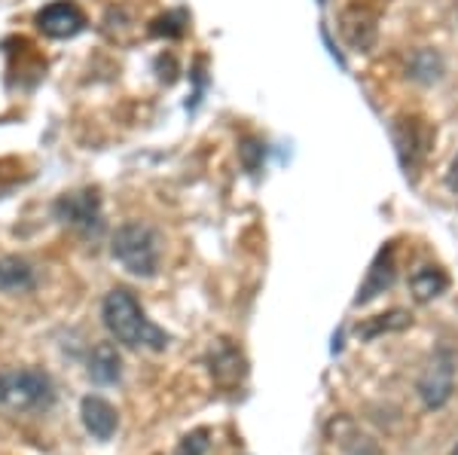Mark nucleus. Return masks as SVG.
<instances>
[{
  "label": "nucleus",
  "instance_id": "obj_1",
  "mask_svg": "<svg viewBox=\"0 0 458 455\" xmlns=\"http://www.w3.org/2000/svg\"><path fill=\"white\" fill-rule=\"evenodd\" d=\"M101 321L107 333L125 349H147V351H165L172 336L162 327L153 324L144 315L135 293L125 288H114L101 303Z\"/></svg>",
  "mask_w": 458,
  "mask_h": 455
},
{
  "label": "nucleus",
  "instance_id": "obj_2",
  "mask_svg": "<svg viewBox=\"0 0 458 455\" xmlns=\"http://www.w3.org/2000/svg\"><path fill=\"white\" fill-rule=\"evenodd\" d=\"M110 254L129 275L153 278L159 273L162 260V241L159 232L144 220H129L110 239Z\"/></svg>",
  "mask_w": 458,
  "mask_h": 455
},
{
  "label": "nucleus",
  "instance_id": "obj_3",
  "mask_svg": "<svg viewBox=\"0 0 458 455\" xmlns=\"http://www.w3.org/2000/svg\"><path fill=\"white\" fill-rule=\"evenodd\" d=\"M0 403L19 413H37V409H49L55 403V385L49 373L37 370V367H19L0 376Z\"/></svg>",
  "mask_w": 458,
  "mask_h": 455
},
{
  "label": "nucleus",
  "instance_id": "obj_4",
  "mask_svg": "<svg viewBox=\"0 0 458 455\" xmlns=\"http://www.w3.org/2000/svg\"><path fill=\"white\" fill-rule=\"evenodd\" d=\"M416 392L425 409H443L453 400V392H455V351L453 349L440 346L428 358Z\"/></svg>",
  "mask_w": 458,
  "mask_h": 455
},
{
  "label": "nucleus",
  "instance_id": "obj_5",
  "mask_svg": "<svg viewBox=\"0 0 458 455\" xmlns=\"http://www.w3.org/2000/svg\"><path fill=\"white\" fill-rule=\"evenodd\" d=\"M53 215L58 223L71 226L80 232H98L101 230V199L95 190H77V193H64L62 199L53 205Z\"/></svg>",
  "mask_w": 458,
  "mask_h": 455
},
{
  "label": "nucleus",
  "instance_id": "obj_6",
  "mask_svg": "<svg viewBox=\"0 0 458 455\" xmlns=\"http://www.w3.org/2000/svg\"><path fill=\"white\" fill-rule=\"evenodd\" d=\"M208 373L220 388H239L248 376V358L233 340H214L208 349Z\"/></svg>",
  "mask_w": 458,
  "mask_h": 455
},
{
  "label": "nucleus",
  "instance_id": "obj_7",
  "mask_svg": "<svg viewBox=\"0 0 458 455\" xmlns=\"http://www.w3.org/2000/svg\"><path fill=\"white\" fill-rule=\"evenodd\" d=\"M37 28L53 40H68L86 28V16L73 0H55L37 13Z\"/></svg>",
  "mask_w": 458,
  "mask_h": 455
},
{
  "label": "nucleus",
  "instance_id": "obj_8",
  "mask_svg": "<svg viewBox=\"0 0 458 455\" xmlns=\"http://www.w3.org/2000/svg\"><path fill=\"white\" fill-rule=\"evenodd\" d=\"M339 31H343L345 43L358 53H370L379 37V25H376V13L364 4H352L349 10L339 16Z\"/></svg>",
  "mask_w": 458,
  "mask_h": 455
},
{
  "label": "nucleus",
  "instance_id": "obj_9",
  "mask_svg": "<svg viewBox=\"0 0 458 455\" xmlns=\"http://www.w3.org/2000/svg\"><path fill=\"white\" fill-rule=\"evenodd\" d=\"M397 278V260H394V245L379 248V254L373 257L370 269H367V278L360 282L358 297H354V306H367L373 303L379 293H386Z\"/></svg>",
  "mask_w": 458,
  "mask_h": 455
},
{
  "label": "nucleus",
  "instance_id": "obj_10",
  "mask_svg": "<svg viewBox=\"0 0 458 455\" xmlns=\"http://www.w3.org/2000/svg\"><path fill=\"white\" fill-rule=\"evenodd\" d=\"M80 419H83L86 431L95 440H110L116 434V428H120V413L105 398H98V394L83 398V403H80Z\"/></svg>",
  "mask_w": 458,
  "mask_h": 455
},
{
  "label": "nucleus",
  "instance_id": "obj_11",
  "mask_svg": "<svg viewBox=\"0 0 458 455\" xmlns=\"http://www.w3.org/2000/svg\"><path fill=\"white\" fill-rule=\"evenodd\" d=\"M394 144H397V156L401 165L406 168V174L422 163L425 150H428V131L422 129L419 120H401L394 126Z\"/></svg>",
  "mask_w": 458,
  "mask_h": 455
},
{
  "label": "nucleus",
  "instance_id": "obj_12",
  "mask_svg": "<svg viewBox=\"0 0 458 455\" xmlns=\"http://www.w3.org/2000/svg\"><path fill=\"white\" fill-rule=\"evenodd\" d=\"M37 288V269L25 257H0V293L4 297H21Z\"/></svg>",
  "mask_w": 458,
  "mask_h": 455
},
{
  "label": "nucleus",
  "instance_id": "obj_13",
  "mask_svg": "<svg viewBox=\"0 0 458 455\" xmlns=\"http://www.w3.org/2000/svg\"><path fill=\"white\" fill-rule=\"evenodd\" d=\"M89 379L95 385H116L123 379V355L114 342H95L89 351Z\"/></svg>",
  "mask_w": 458,
  "mask_h": 455
},
{
  "label": "nucleus",
  "instance_id": "obj_14",
  "mask_svg": "<svg viewBox=\"0 0 458 455\" xmlns=\"http://www.w3.org/2000/svg\"><path fill=\"white\" fill-rule=\"evenodd\" d=\"M412 324V315L403 312V309H391L386 315H373V318H364L354 324V336L360 342H370V340H379L386 333H401Z\"/></svg>",
  "mask_w": 458,
  "mask_h": 455
},
{
  "label": "nucleus",
  "instance_id": "obj_15",
  "mask_svg": "<svg viewBox=\"0 0 458 455\" xmlns=\"http://www.w3.org/2000/svg\"><path fill=\"white\" fill-rule=\"evenodd\" d=\"M446 288H449V275L440 266H434V263H425V266H419L410 275V293L416 303H431V299L443 297Z\"/></svg>",
  "mask_w": 458,
  "mask_h": 455
},
{
  "label": "nucleus",
  "instance_id": "obj_16",
  "mask_svg": "<svg viewBox=\"0 0 458 455\" xmlns=\"http://www.w3.org/2000/svg\"><path fill=\"white\" fill-rule=\"evenodd\" d=\"M330 431H334L336 443L343 446L345 455H379V450H376V443L367 434H360L354 425L345 419V416H339V419L330 425Z\"/></svg>",
  "mask_w": 458,
  "mask_h": 455
},
{
  "label": "nucleus",
  "instance_id": "obj_17",
  "mask_svg": "<svg viewBox=\"0 0 458 455\" xmlns=\"http://www.w3.org/2000/svg\"><path fill=\"white\" fill-rule=\"evenodd\" d=\"M406 73H410L416 83H437L443 77V58L440 53H434V49H419V53L410 55V64H406Z\"/></svg>",
  "mask_w": 458,
  "mask_h": 455
},
{
  "label": "nucleus",
  "instance_id": "obj_18",
  "mask_svg": "<svg viewBox=\"0 0 458 455\" xmlns=\"http://www.w3.org/2000/svg\"><path fill=\"white\" fill-rule=\"evenodd\" d=\"M208 428H199V431H190L187 437L181 440L177 446V455H205L208 452Z\"/></svg>",
  "mask_w": 458,
  "mask_h": 455
},
{
  "label": "nucleus",
  "instance_id": "obj_19",
  "mask_svg": "<svg viewBox=\"0 0 458 455\" xmlns=\"http://www.w3.org/2000/svg\"><path fill=\"white\" fill-rule=\"evenodd\" d=\"M183 13H168V16H159L153 21V34L159 37H181L183 34Z\"/></svg>",
  "mask_w": 458,
  "mask_h": 455
},
{
  "label": "nucleus",
  "instance_id": "obj_20",
  "mask_svg": "<svg viewBox=\"0 0 458 455\" xmlns=\"http://www.w3.org/2000/svg\"><path fill=\"white\" fill-rule=\"evenodd\" d=\"M239 153H242V159H245L248 172H257V165H260V156H263L260 141H250V138H248V141H242Z\"/></svg>",
  "mask_w": 458,
  "mask_h": 455
},
{
  "label": "nucleus",
  "instance_id": "obj_21",
  "mask_svg": "<svg viewBox=\"0 0 458 455\" xmlns=\"http://www.w3.org/2000/svg\"><path fill=\"white\" fill-rule=\"evenodd\" d=\"M446 183H449V190H453V193H458V156L453 159V165H449Z\"/></svg>",
  "mask_w": 458,
  "mask_h": 455
},
{
  "label": "nucleus",
  "instance_id": "obj_22",
  "mask_svg": "<svg viewBox=\"0 0 458 455\" xmlns=\"http://www.w3.org/2000/svg\"><path fill=\"white\" fill-rule=\"evenodd\" d=\"M453 455H458V450H455V452H453Z\"/></svg>",
  "mask_w": 458,
  "mask_h": 455
}]
</instances>
